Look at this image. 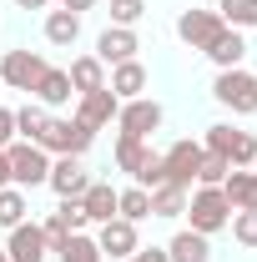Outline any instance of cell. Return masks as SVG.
Masks as SVG:
<instances>
[{
    "mask_svg": "<svg viewBox=\"0 0 257 262\" xmlns=\"http://www.w3.org/2000/svg\"><path fill=\"white\" fill-rule=\"evenodd\" d=\"M166 257H172V262H212V242H207L202 232L182 227L172 242H166Z\"/></svg>",
    "mask_w": 257,
    "mask_h": 262,
    "instance_id": "20",
    "label": "cell"
},
{
    "mask_svg": "<svg viewBox=\"0 0 257 262\" xmlns=\"http://www.w3.org/2000/svg\"><path fill=\"white\" fill-rule=\"evenodd\" d=\"M56 257L61 262H106L101 247H96V237H86V232H71L61 247H56Z\"/></svg>",
    "mask_w": 257,
    "mask_h": 262,
    "instance_id": "28",
    "label": "cell"
},
{
    "mask_svg": "<svg viewBox=\"0 0 257 262\" xmlns=\"http://www.w3.org/2000/svg\"><path fill=\"white\" fill-rule=\"evenodd\" d=\"M182 217L192 222V232L212 237V232H222L227 222H232V207H227L222 187H192V192H187V212H182Z\"/></svg>",
    "mask_w": 257,
    "mask_h": 262,
    "instance_id": "2",
    "label": "cell"
},
{
    "mask_svg": "<svg viewBox=\"0 0 257 262\" xmlns=\"http://www.w3.org/2000/svg\"><path fill=\"white\" fill-rule=\"evenodd\" d=\"M202 141H192V136H182V141H172L166 151H161V166H166V182L172 187H187L192 192L197 187V166H202Z\"/></svg>",
    "mask_w": 257,
    "mask_h": 262,
    "instance_id": "6",
    "label": "cell"
},
{
    "mask_svg": "<svg viewBox=\"0 0 257 262\" xmlns=\"http://www.w3.org/2000/svg\"><path fill=\"white\" fill-rule=\"evenodd\" d=\"M212 10L222 15V26H232V31H252L257 26V0H217Z\"/></svg>",
    "mask_w": 257,
    "mask_h": 262,
    "instance_id": "26",
    "label": "cell"
},
{
    "mask_svg": "<svg viewBox=\"0 0 257 262\" xmlns=\"http://www.w3.org/2000/svg\"><path fill=\"white\" fill-rule=\"evenodd\" d=\"M81 212H86V222H111L116 217V187L111 182H91L86 192H81Z\"/></svg>",
    "mask_w": 257,
    "mask_h": 262,
    "instance_id": "19",
    "label": "cell"
},
{
    "mask_svg": "<svg viewBox=\"0 0 257 262\" xmlns=\"http://www.w3.org/2000/svg\"><path fill=\"white\" fill-rule=\"evenodd\" d=\"M0 262H10V257H5V247H0Z\"/></svg>",
    "mask_w": 257,
    "mask_h": 262,
    "instance_id": "40",
    "label": "cell"
},
{
    "mask_svg": "<svg viewBox=\"0 0 257 262\" xmlns=\"http://www.w3.org/2000/svg\"><path fill=\"white\" fill-rule=\"evenodd\" d=\"M182 212H187V187H172V182H166V187H157V192H152V217L177 222Z\"/></svg>",
    "mask_w": 257,
    "mask_h": 262,
    "instance_id": "24",
    "label": "cell"
},
{
    "mask_svg": "<svg viewBox=\"0 0 257 262\" xmlns=\"http://www.w3.org/2000/svg\"><path fill=\"white\" fill-rule=\"evenodd\" d=\"M126 262H172V257H166V247H136Z\"/></svg>",
    "mask_w": 257,
    "mask_h": 262,
    "instance_id": "36",
    "label": "cell"
},
{
    "mask_svg": "<svg viewBox=\"0 0 257 262\" xmlns=\"http://www.w3.org/2000/svg\"><path fill=\"white\" fill-rule=\"evenodd\" d=\"M5 162H10V187H20V192L46 187V177H51V151L35 146V141H10Z\"/></svg>",
    "mask_w": 257,
    "mask_h": 262,
    "instance_id": "1",
    "label": "cell"
},
{
    "mask_svg": "<svg viewBox=\"0 0 257 262\" xmlns=\"http://www.w3.org/2000/svg\"><path fill=\"white\" fill-rule=\"evenodd\" d=\"M131 182H136V187H146V192H157V187H166V166H161V157H157V151L146 157V166H141V171H136Z\"/></svg>",
    "mask_w": 257,
    "mask_h": 262,
    "instance_id": "32",
    "label": "cell"
},
{
    "mask_svg": "<svg viewBox=\"0 0 257 262\" xmlns=\"http://www.w3.org/2000/svg\"><path fill=\"white\" fill-rule=\"evenodd\" d=\"M26 212H31V196L20 192V187H0V227H20L26 222Z\"/></svg>",
    "mask_w": 257,
    "mask_h": 262,
    "instance_id": "29",
    "label": "cell"
},
{
    "mask_svg": "<svg viewBox=\"0 0 257 262\" xmlns=\"http://www.w3.org/2000/svg\"><path fill=\"white\" fill-rule=\"evenodd\" d=\"M222 196L232 212H257V171L252 166H232L222 182Z\"/></svg>",
    "mask_w": 257,
    "mask_h": 262,
    "instance_id": "15",
    "label": "cell"
},
{
    "mask_svg": "<svg viewBox=\"0 0 257 262\" xmlns=\"http://www.w3.org/2000/svg\"><path fill=\"white\" fill-rule=\"evenodd\" d=\"M202 56L217 66V71H232V66H242V61H247V40H242V31L222 26V31L212 35V46H207Z\"/></svg>",
    "mask_w": 257,
    "mask_h": 262,
    "instance_id": "16",
    "label": "cell"
},
{
    "mask_svg": "<svg viewBox=\"0 0 257 262\" xmlns=\"http://www.w3.org/2000/svg\"><path fill=\"white\" fill-rule=\"evenodd\" d=\"M96 177L86 171L81 157H51V177H46V187L61 196V202H81V192L91 187Z\"/></svg>",
    "mask_w": 257,
    "mask_h": 262,
    "instance_id": "9",
    "label": "cell"
},
{
    "mask_svg": "<svg viewBox=\"0 0 257 262\" xmlns=\"http://www.w3.org/2000/svg\"><path fill=\"white\" fill-rule=\"evenodd\" d=\"M227 171H232V162L227 157H217V151H202V166H197V187H222Z\"/></svg>",
    "mask_w": 257,
    "mask_h": 262,
    "instance_id": "30",
    "label": "cell"
},
{
    "mask_svg": "<svg viewBox=\"0 0 257 262\" xmlns=\"http://www.w3.org/2000/svg\"><path fill=\"white\" fill-rule=\"evenodd\" d=\"M91 141H96V131L86 126V121H76V116H51V126H46V136H40L35 146H46L51 157H86Z\"/></svg>",
    "mask_w": 257,
    "mask_h": 262,
    "instance_id": "3",
    "label": "cell"
},
{
    "mask_svg": "<svg viewBox=\"0 0 257 262\" xmlns=\"http://www.w3.org/2000/svg\"><path fill=\"white\" fill-rule=\"evenodd\" d=\"M46 232L40 222H20V227H10V242H5V257L10 262H46Z\"/></svg>",
    "mask_w": 257,
    "mask_h": 262,
    "instance_id": "13",
    "label": "cell"
},
{
    "mask_svg": "<svg viewBox=\"0 0 257 262\" xmlns=\"http://www.w3.org/2000/svg\"><path fill=\"white\" fill-rule=\"evenodd\" d=\"M0 187H10V162H5V151H0Z\"/></svg>",
    "mask_w": 257,
    "mask_h": 262,
    "instance_id": "39",
    "label": "cell"
},
{
    "mask_svg": "<svg viewBox=\"0 0 257 262\" xmlns=\"http://www.w3.org/2000/svg\"><path fill=\"white\" fill-rule=\"evenodd\" d=\"M66 76H71L76 96H86V91H101V86H106V66H101L96 56H76V61L66 66Z\"/></svg>",
    "mask_w": 257,
    "mask_h": 262,
    "instance_id": "21",
    "label": "cell"
},
{
    "mask_svg": "<svg viewBox=\"0 0 257 262\" xmlns=\"http://www.w3.org/2000/svg\"><path fill=\"white\" fill-rule=\"evenodd\" d=\"M212 96L222 101L232 116H252V111H257V76H252V71H242V66L217 71V81H212Z\"/></svg>",
    "mask_w": 257,
    "mask_h": 262,
    "instance_id": "4",
    "label": "cell"
},
{
    "mask_svg": "<svg viewBox=\"0 0 257 262\" xmlns=\"http://www.w3.org/2000/svg\"><path fill=\"white\" fill-rule=\"evenodd\" d=\"M96 247H101V257L126 262L131 252L141 247V237H136V222H126V217H111V222H101V232H96Z\"/></svg>",
    "mask_w": 257,
    "mask_h": 262,
    "instance_id": "10",
    "label": "cell"
},
{
    "mask_svg": "<svg viewBox=\"0 0 257 262\" xmlns=\"http://www.w3.org/2000/svg\"><path fill=\"white\" fill-rule=\"evenodd\" d=\"M56 217H61L71 232H81V227H86V212H81V202H61V207H56Z\"/></svg>",
    "mask_w": 257,
    "mask_h": 262,
    "instance_id": "34",
    "label": "cell"
},
{
    "mask_svg": "<svg viewBox=\"0 0 257 262\" xmlns=\"http://www.w3.org/2000/svg\"><path fill=\"white\" fill-rule=\"evenodd\" d=\"M106 91L116 101H136V96H146V66L141 61H121V66H111V76H106Z\"/></svg>",
    "mask_w": 257,
    "mask_h": 262,
    "instance_id": "17",
    "label": "cell"
},
{
    "mask_svg": "<svg viewBox=\"0 0 257 262\" xmlns=\"http://www.w3.org/2000/svg\"><path fill=\"white\" fill-rule=\"evenodd\" d=\"M116 111H121V101L111 96L106 86H101V91H86V96H76V121H86L91 131L111 126V121H116Z\"/></svg>",
    "mask_w": 257,
    "mask_h": 262,
    "instance_id": "14",
    "label": "cell"
},
{
    "mask_svg": "<svg viewBox=\"0 0 257 262\" xmlns=\"http://www.w3.org/2000/svg\"><path fill=\"white\" fill-rule=\"evenodd\" d=\"M161 121H166V111H161V101H152V96L121 101V111H116L121 136H136V141H146L152 131H161Z\"/></svg>",
    "mask_w": 257,
    "mask_h": 262,
    "instance_id": "7",
    "label": "cell"
},
{
    "mask_svg": "<svg viewBox=\"0 0 257 262\" xmlns=\"http://www.w3.org/2000/svg\"><path fill=\"white\" fill-rule=\"evenodd\" d=\"M46 126H51V111H46L40 101H26V106L15 111V136H20V141H40Z\"/></svg>",
    "mask_w": 257,
    "mask_h": 262,
    "instance_id": "22",
    "label": "cell"
},
{
    "mask_svg": "<svg viewBox=\"0 0 257 262\" xmlns=\"http://www.w3.org/2000/svg\"><path fill=\"white\" fill-rule=\"evenodd\" d=\"M146 157H152V146H146V141H136V136H116V171L136 177V171L146 166Z\"/></svg>",
    "mask_w": 257,
    "mask_h": 262,
    "instance_id": "27",
    "label": "cell"
},
{
    "mask_svg": "<svg viewBox=\"0 0 257 262\" xmlns=\"http://www.w3.org/2000/svg\"><path fill=\"white\" fill-rule=\"evenodd\" d=\"M136 51H141V40H136V31H126V26H106V31L96 35V61L101 66L136 61Z\"/></svg>",
    "mask_w": 257,
    "mask_h": 262,
    "instance_id": "11",
    "label": "cell"
},
{
    "mask_svg": "<svg viewBox=\"0 0 257 262\" xmlns=\"http://www.w3.org/2000/svg\"><path fill=\"white\" fill-rule=\"evenodd\" d=\"M217 31H222V15H217V10H182V15H177V35H182L192 51H207Z\"/></svg>",
    "mask_w": 257,
    "mask_h": 262,
    "instance_id": "12",
    "label": "cell"
},
{
    "mask_svg": "<svg viewBox=\"0 0 257 262\" xmlns=\"http://www.w3.org/2000/svg\"><path fill=\"white\" fill-rule=\"evenodd\" d=\"M40 76H46V56H35V51H5L0 56V86H10V91L31 96Z\"/></svg>",
    "mask_w": 257,
    "mask_h": 262,
    "instance_id": "8",
    "label": "cell"
},
{
    "mask_svg": "<svg viewBox=\"0 0 257 262\" xmlns=\"http://www.w3.org/2000/svg\"><path fill=\"white\" fill-rule=\"evenodd\" d=\"M207 151H217V157H227L232 166H252L257 162V136L252 131H237V126H207V141H202Z\"/></svg>",
    "mask_w": 257,
    "mask_h": 262,
    "instance_id": "5",
    "label": "cell"
},
{
    "mask_svg": "<svg viewBox=\"0 0 257 262\" xmlns=\"http://www.w3.org/2000/svg\"><path fill=\"white\" fill-rule=\"evenodd\" d=\"M116 217L146 222V217H152V192H146V187H121V192H116Z\"/></svg>",
    "mask_w": 257,
    "mask_h": 262,
    "instance_id": "25",
    "label": "cell"
},
{
    "mask_svg": "<svg viewBox=\"0 0 257 262\" xmlns=\"http://www.w3.org/2000/svg\"><path fill=\"white\" fill-rule=\"evenodd\" d=\"M46 111H56V106H71V96H76V86H71V76H66L61 66H46V76L35 81V91H31Z\"/></svg>",
    "mask_w": 257,
    "mask_h": 262,
    "instance_id": "18",
    "label": "cell"
},
{
    "mask_svg": "<svg viewBox=\"0 0 257 262\" xmlns=\"http://www.w3.org/2000/svg\"><path fill=\"white\" fill-rule=\"evenodd\" d=\"M146 15V0H111V26H126L136 31V20Z\"/></svg>",
    "mask_w": 257,
    "mask_h": 262,
    "instance_id": "31",
    "label": "cell"
},
{
    "mask_svg": "<svg viewBox=\"0 0 257 262\" xmlns=\"http://www.w3.org/2000/svg\"><path fill=\"white\" fill-rule=\"evenodd\" d=\"M252 171H257V162H252Z\"/></svg>",
    "mask_w": 257,
    "mask_h": 262,
    "instance_id": "41",
    "label": "cell"
},
{
    "mask_svg": "<svg viewBox=\"0 0 257 262\" xmlns=\"http://www.w3.org/2000/svg\"><path fill=\"white\" fill-rule=\"evenodd\" d=\"M76 35H81V15H71V10H51V15H46V40H51V46L71 51Z\"/></svg>",
    "mask_w": 257,
    "mask_h": 262,
    "instance_id": "23",
    "label": "cell"
},
{
    "mask_svg": "<svg viewBox=\"0 0 257 262\" xmlns=\"http://www.w3.org/2000/svg\"><path fill=\"white\" fill-rule=\"evenodd\" d=\"M10 141H15V111H10V106H0V151H5Z\"/></svg>",
    "mask_w": 257,
    "mask_h": 262,
    "instance_id": "35",
    "label": "cell"
},
{
    "mask_svg": "<svg viewBox=\"0 0 257 262\" xmlns=\"http://www.w3.org/2000/svg\"><path fill=\"white\" fill-rule=\"evenodd\" d=\"M232 237L242 242V247H257V212H232Z\"/></svg>",
    "mask_w": 257,
    "mask_h": 262,
    "instance_id": "33",
    "label": "cell"
},
{
    "mask_svg": "<svg viewBox=\"0 0 257 262\" xmlns=\"http://www.w3.org/2000/svg\"><path fill=\"white\" fill-rule=\"evenodd\" d=\"M91 5H96V0H61V10H71V15H86Z\"/></svg>",
    "mask_w": 257,
    "mask_h": 262,
    "instance_id": "37",
    "label": "cell"
},
{
    "mask_svg": "<svg viewBox=\"0 0 257 262\" xmlns=\"http://www.w3.org/2000/svg\"><path fill=\"white\" fill-rule=\"evenodd\" d=\"M15 5H20V10H46L51 0H15Z\"/></svg>",
    "mask_w": 257,
    "mask_h": 262,
    "instance_id": "38",
    "label": "cell"
}]
</instances>
